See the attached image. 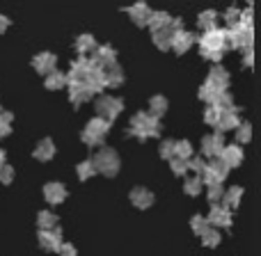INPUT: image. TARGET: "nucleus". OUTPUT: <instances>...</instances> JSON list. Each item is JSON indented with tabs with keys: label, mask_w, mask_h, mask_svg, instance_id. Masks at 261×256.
I'll return each mask as SVG.
<instances>
[{
	"label": "nucleus",
	"mask_w": 261,
	"mask_h": 256,
	"mask_svg": "<svg viewBox=\"0 0 261 256\" xmlns=\"http://www.w3.org/2000/svg\"><path fill=\"white\" fill-rule=\"evenodd\" d=\"M92 162H94V169L101 172L103 176H115L119 172V156L110 147H99V151L92 158Z\"/></svg>",
	"instance_id": "f257e3e1"
},
{
	"label": "nucleus",
	"mask_w": 261,
	"mask_h": 256,
	"mask_svg": "<svg viewBox=\"0 0 261 256\" xmlns=\"http://www.w3.org/2000/svg\"><path fill=\"white\" fill-rule=\"evenodd\" d=\"M94 110H96V117L106 119V122H113L117 115H122L124 101L115 99V96H99L94 103Z\"/></svg>",
	"instance_id": "f03ea898"
},
{
	"label": "nucleus",
	"mask_w": 261,
	"mask_h": 256,
	"mask_svg": "<svg viewBox=\"0 0 261 256\" xmlns=\"http://www.w3.org/2000/svg\"><path fill=\"white\" fill-rule=\"evenodd\" d=\"M227 174H229V167H227L220 158H213L211 162H206V167H204V172L199 174V179H202V183H206V188H208V185L222 183V181L227 179Z\"/></svg>",
	"instance_id": "7ed1b4c3"
},
{
	"label": "nucleus",
	"mask_w": 261,
	"mask_h": 256,
	"mask_svg": "<svg viewBox=\"0 0 261 256\" xmlns=\"http://www.w3.org/2000/svg\"><path fill=\"white\" fill-rule=\"evenodd\" d=\"M199 46H202V50H220V53H225V27L204 30V35L199 37Z\"/></svg>",
	"instance_id": "20e7f679"
},
{
	"label": "nucleus",
	"mask_w": 261,
	"mask_h": 256,
	"mask_svg": "<svg viewBox=\"0 0 261 256\" xmlns=\"http://www.w3.org/2000/svg\"><path fill=\"white\" fill-rule=\"evenodd\" d=\"M32 69H35L37 73H44V76H48L50 71H55V69H58V58H55L53 53H48V50H44V53H37L35 58H32Z\"/></svg>",
	"instance_id": "39448f33"
},
{
	"label": "nucleus",
	"mask_w": 261,
	"mask_h": 256,
	"mask_svg": "<svg viewBox=\"0 0 261 256\" xmlns=\"http://www.w3.org/2000/svg\"><path fill=\"white\" fill-rule=\"evenodd\" d=\"M90 71H92L90 60H87V58H78L76 62L71 64L69 73H64V76H67V85H69V82H85V78L90 76Z\"/></svg>",
	"instance_id": "423d86ee"
},
{
	"label": "nucleus",
	"mask_w": 261,
	"mask_h": 256,
	"mask_svg": "<svg viewBox=\"0 0 261 256\" xmlns=\"http://www.w3.org/2000/svg\"><path fill=\"white\" fill-rule=\"evenodd\" d=\"M208 226H231V211L220 204H213L211 213L206 215Z\"/></svg>",
	"instance_id": "0eeeda50"
},
{
	"label": "nucleus",
	"mask_w": 261,
	"mask_h": 256,
	"mask_svg": "<svg viewBox=\"0 0 261 256\" xmlns=\"http://www.w3.org/2000/svg\"><path fill=\"white\" fill-rule=\"evenodd\" d=\"M225 149V137H222V133H213V135H206V137L202 139V153L208 158H218L220 156V151Z\"/></svg>",
	"instance_id": "6e6552de"
},
{
	"label": "nucleus",
	"mask_w": 261,
	"mask_h": 256,
	"mask_svg": "<svg viewBox=\"0 0 261 256\" xmlns=\"http://www.w3.org/2000/svg\"><path fill=\"white\" fill-rule=\"evenodd\" d=\"M60 243H62V229H60V226L48 229V231H39L41 249H46V252H58Z\"/></svg>",
	"instance_id": "1a4fd4ad"
},
{
	"label": "nucleus",
	"mask_w": 261,
	"mask_h": 256,
	"mask_svg": "<svg viewBox=\"0 0 261 256\" xmlns=\"http://www.w3.org/2000/svg\"><path fill=\"white\" fill-rule=\"evenodd\" d=\"M195 44V35L188 30H179V32H172V50L176 55H184L188 53V48Z\"/></svg>",
	"instance_id": "9d476101"
},
{
	"label": "nucleus",
	"mask_w": 261,
	"mask_h": 256,
	"mask_svg": "<svg viewBox=\"0 0 261 256\" xmlns=\"http://www.w3.org/2000/svg\"><path fill=\"white\" fill-rule=\"evenodd\" d=\"M124 12L130 14V21H133L138 27H147V21H149V14H151V9H149V5L144 3V0L130 5V7H126Z\"/></svg>",
	"instance_id": "9b49d317"
},
{
	"label": "nucleus",
	"mask_w": 261,
	"mask_h": 256,
	"mask_svg": "<svg viewBox=\"0 0 261 256\" xmlns=\"http://www.w3.org/2000/svg\"><path fill=\"white\" fill-rule=\"evenodd\" d=\"M218 158H220V160L225 162L229 169H231V167H239V165H243V149H241L239 144H227V147L220 151V156H218Z\"/></svg>",
	"instance_id": "f8f14e48"
},
{
	"label": "nucleus",
	"mask_w": 261,
	"mask_h": 256,
	"mask_svg": "<svg viewBox=\"0 0 261 256\" xmlns=\"http://www.w3.org/2000/svg\"><path fill=\"white\" fill-rule=\"evenodd\" d=\"M44 199L48 204H62L67 199V188H64L60 181H50V183L44 185Z\"/></svg>",
	"instance_id": "ddd939ff"
},
{
	"label": "nucleus",
	"mask_w": 261,
	"mask_h": 256,
	"mask_svg": "<svg viewBox=\"0 0 261 256\" xmlns=\"http://www.w3.org/2000/svg\"><path fill=\"white\" fill-rule=\"evenodd\" d=\"M67 87H69V99H71L73 105H81V103H85V101H90L92 96H94L85 82H69Z\"/></svg>",
	"instance_id": "4468645a"
},
{
	"label": "nucleus",
	"mask_w": 261,
	"mask_h": 256,
	"mask_svg": "<svg viewBox=\"0 0 261 256\" xmlns=\"http://www.w3.org/2000/svg\"><path fill=\"white\" fill-rule=\"evenodd\" d=\"M130 202H133L135 208L147 211V208L153 204V192L151 190H147V188H133L130 190Z\"/></svg>",
	"instance_id": "2eb2a0df"
},
{
	"label": "nucleus",
	"mask_w": 261,
	"mask_h": 256,
	"mask_svg": "<svg viewBox=\"0 0 261 256\" xmlns=\"http://www.w3.org/2000/svg\"><path fill=\"white\" fill-rule=\"evenodd\" d=\"M103 73H106V87H119L124 82V71L117 62L103 64Z\"/></svg>",
	"instance_id": "dca6fc26"
},
{
	"label": "nucleus",
	"mask_w": 261,
	"mask_h": 256,
	"mask_svg": "<svg viewBox=\"0 0 261 256\" xmlns=\"http://www.w3.org/2000/svg\"><path fill=\"white\" fill-rule=\"evenodd\" d=\"M206 80L211 82L213 87H218L220 92H227V87H229V73H227L220 64H216V67L211 69V73H208Z\"/></svg>",
	"instance_id": "f3484780"
},
{
	"label": "nucleus",
	"mask_w": 261,
	"mask_h": 256,
	"mask_svg": "<svg viewBox=\"0 0 261 256\" xmlns=\"http://www.w3.org/2000/svg\"><path fill=\"white\" fill-rule=\"evenodd\" d=\"M32 156H35L37 160H41V162L50 160V158L55 156V144H53V139H50V137H44V139H41V142L35 147Z\"/></svg>",
	"instance_id": "a211bd4d"
},
{
	"label": "nucleus",
	"mask_w": 261,
	"mask_h": 256,
	"mask_svg": "<svg viewBox=\"0 0 261 256\" xmlns=\"http://www.w3.org/2000/svg\"><path fill=\"white\" fill-rule=\"evenodd\" d=\"M76 50L81 58H87V55H94L96 50V39L92 35H78L76 39Z\"/></svg>",
	"instance_id": "6ab92c4d"
},
{
	"label": "nucleus",
	"mask_w": 261,
	"mask_h": 256,
	"mask_svg": "<svg viewBox=\"0 0 261 256\" xmlns=\"http://www.w3.org/2000/svg\"><path fill=\"white\" fill-rule=\"evenodd\" d=\"M172 21V16L167 12H163V9H158V12H151L149 14V21H147V27H151V32L156 30H163V27H167Z\"/></svg>",
	"instance_id": "aec40b11"
},
{
	"label": "nucleus",
	"mask_w": 261,
	"mask_h": 256,
	"mask_svg": "<svg viewBox=\"0 0 261 256\" xmlns=\"http://www.w3.org/2000/svg\"><path fill=\"white\" fill-rule=\"evenodd\" d=\"M241 126V117L239 112H234V110H229V112H222L220 122H218V133H225V130H234Z\"/></svg>",
	"instance_id": "412c9836"
},
{
	"label": "nucleus",
	"mask_w": 261,
	"mask_h": 256,
	"mask_svg": "<svg viewBox=\"0 0 261 256\" xmlns=\"http://www.w3.org/2000/svg\"><path fill=\"white\" fill-rule=\"evenodd\" d=\"M85 130L103 139L106 135H108V130H110V122H106V119H101V117H94V119H90V122H87Z\"/></svg>",
	"instance_id": "4be33fe9"
},
{
	"label": "nucleus",
	"mask_w": 261,
	"mask_h": 256,
	"mask_svg": "<svg viewBox=\"0 0 261 256\" xmlns=\"http://www.w3.org/2000/svg\"><path fill=\"white\" fill-rule=\"evenodd\" d=\"M167 108H170V103H167V99L165 96H151V99H149V115H151V117H156V119H161L163 115L167 112Z\"/></svg>",
	"instance_id": "5701e85b"
},
{
	"label": "nucleus",
	"mask_w": 261,
	"mask_h": 256,
	"mask_svg": "<svg viewBox=\"0 0 261 256\" xmlns=\"http://www.w3.org/2000/svg\"><path fill=\"white\" fill-rule=\"evenodd\" d=\"M151 41H153V46H156L158 50H170L172 48V32L167 30V27L151 32Z\"/></svg>",
	"instance_id": "b1692460"
},
{
	"label": "nucleus",
	"mask_w": 261,
	"mask_h": 256,
	"mask_svg": "<svg viewBox=\"0 0 261 256\" xmlns=\"http://www.w3.org/2000/svg\"><path fill=\"white\" fill-rule=\"evenodd\" d=\"M94 58L99 60L101 64H110V62H117V50H115V46H110V44L96 46V50H94Z\"/></svg>",
	"instance_id": "393cba45"
},
{
	"label": "nucleus",
	"mask_w": 261,
	"mask_h": 256,
	"mask_svg": "<svg viewBox=\"0 0 261 256\" xmlns=\"http://www.w3.org/2000/svg\"><path fill=\"white\" fill-rule=\"evenodd\" d=\"M241 199H243V188L234 185V188H229L225 194H222V206L231 211V208H236L241 204Z\"/></svg>",
	"instance_id": "a878e982"
},
{
	"label": "nucleus",
	"mask_w": 261,
	"mask_h": 256,
	"mask_svg": "<svg viewBox=\"0 0 261 256\" xmlns=\"http://www.w3.org/2000/svg\"><path fill=\"white\" fill-rule=\"evenodd\" d=\"M218 12L216 9H204L202 14L197 16V25L202 27V30H213V27H218Z\"/></svg>",
	"instance_id": "bb28decb"
},
{
	"label": "nucleus",
	"mask_w": 261,
	"mask_h": 256,
	"mask_svg": "<svg viewBox=\"0 0 261 256\" xmlns=\"http://www.w3.org/2000/svg\"><path fill=\"white\" fill-rule=\"evenodd\" d=\"M44 85H46V90H64V87H67V76L55 69V71H50L48 76H46Z\"/></svg>",
	"instance_id": "cd10ccee"
},
{
	"label": "nucleus",
	"mask_w": 261,
	"mask_h": 256,
	"mask_svg": "<svg viewBox=\"0 0 261 256\" xmlns=\"http://www.w3.org/2000/svg\"><path fill=\"white\" fill-rule=\"evenodd\" d=\"M37 224H39V231H48L58 226V215L53 211H41L37 215Z\"/></svg>",
	"instance_id": "c85d7f7f"
},
{
	"label": "nucleus",
	"mask_w": 261,
	"mask_h": 256,
	"mask_svg": "<svg viewBox=\"0 0 261 256\" xmlns=\"http://www.w3.org/2000/svg\"><path fill=\"white\" fill-rule=\"evenodd\" d=\"M218 96H220V90H218V87H213L208 80L204 82L202 87H199V99H202L206 105H213V103H216Z\"/></svg>",
	"instance_id": "c756f323"
},
{
	"label": "nucleus",
	"mask_w": 261,
	"mask_h": 256,
	"mask_svg": "<svg viewBox=\"0 0 261 256\" xmlns=\"http://www.w3.org/2000/svg\"><path fill=\"white\" fill-rule=\"evenodd\" d=\"M202 188H204V183H202V179H199V176H188V179H186V183H184V192L190 194V197H197V194L202 192Z\"/></svg>",
	"instance_id": "7c9ffc66"
},
{
	"label": "nucleus",
	"mask_w": 261,
	"mask_h": 256,
	"mask_svg": "<svg viewBox=\"0 0 261 256\" xmlns=\"http://www.w3.org/2000/svg\"><path fill=\"white\" fill-rule=\"evenodd\" d=\"M174 158H181V160H190V158H193V144H190L188 139L174 142Z\"/></svg>",
	"instance_id": "2f4dec72"
},
{
	"label": "nucleus",
	"mask_w": 261,
	"mask_h": 256,
	"mask_svg": "<svg viewBox=\"0 0 261 256\" xmlns=\"http://www.w3.org/2000/svg\"><path fill=\"white\" fill-rule=\"evenodd\" d=\"M220 240H222L220 231H218V229H211V226H208V229L202 234L204 247H218V245H220Z\"/></svg>",
	"instance_id": "473e14b6"
},
{
	"label": "nucleus",
	"mask_w": 261,
	"mask_h": 256,
	"mask_svg": "<svg viewBox=\"0 0 261 256\" xmlns=\"http://www.w3.org/2000/svg\"><path fill=\"white\" fill-rule=\"evenodd\" d=\"M76 174H78V179H81V181L92 179V176L96 174V169H94V162H92V160H83V162H78V167H76Z\"/></svg>",
	"instance_id": "72a5a7b5"
},
{
	"label": "nucleus",
	"mask_w": 261,
	"mask_h": 256,
	"mask_svg": "<svg viewBox=\"0 0 261 256\" xmlns=\"http://www.w3.org/2000/svg\"><path fill=\"white\" fill-rule=\"evenodd\" d=\"M213 105H216L220 112H229V110L234 108V99H231L229 92H220V96L216 99V103H213Z\"/></svg>",
	"instance_id": "f704fd0d"
},
{
	"label": "nucleus",
	"mask_w": 261,
	"mask_h": 256,
	"mask_svg": "<svg viewBox=\"0 0 261 256\" xmlns=\"http://www.w3.org/2000/svg\"><path fill=\"white\" fill-rule=\"evenodd\" d=\"M236 139H239V144H248L252 139V126L248 122H241V126L236 128Z\"/></svg>",
	"instance_id": "c9c22d12"
},
{
	"label": "nucleus",
	"mask_w": 261,
	"mask_h": 256,
	"mask_svg": "<svg viewBox=\"0 0 261 256\" xmlns=\"http://www.w3.org/2000/svg\"><path fill=\"white\" fill-rule=\"evenodd\" d=\"M220 117H222V112L216 108V105H206V110H204V122H206L208 126H218Z\"/></svg>",
	"instance_id": "e433bc0d"
},
{
	"label": "nucleus",
	"mask_w": 261,
	"mask_h": 256,
	"mask_svg": "<svg viewBox=\"0 0 261 256\" xmlns=\"http://www.w3.org/2000/svg\"><path fill=\"white\" fill-rule=\"evenodd\" d=\"M239 16H241V9H239V7L225 9V14H222V18H225V25H227V27L239 25Z\"/></svg>",
	"instance_id": "4c0bfd02"
},
{
	"label": "nucleus",
	"mask_w": 261,
	"mask_h": 256,
	"mask_svg": "<svg viewBox=\"0 0 261 256\" xmlns=\"http://www.w3.org/2000/svg\"><path fill=\"white\" fill-rule=\"evenodd\" d=\"M158 153H161V158H165V160H172V158H174V139H163L161 147H158Z\"/></svg>",
	"instance_id": "58836bf2"
},
{
	"label": "nucleus",
	"mask_w": 261,
	"mask_h": 256,
	"mask_svg": "<svg viewBox=\"0 0 261 256\" xmlns=\"http://www.w3.org/2000/svg\"><path fill=\"white\" fill-rule=\"evenodd\" d=\"M190 229H193L197 236H202L204 231L208 229V222H206V217H204V215H195L193 220H190Z\"/></svg>",
	"instance_id": "ea45409f"
},
{
	"label": "nucleus",
	"mask_w": 261,
	"mask_h": 256,
	"mask_svg": "<svg viewBox=\"0 0 261 256\" xmlns=\"http://www.w3.org/2000/svg\"><path fill=\"white\" fill-rule=\"evenodd\" d=\"M222 194H225V188H222V183H218V185H208L206 197H208V202H211V204H218V202H220Z\"/></svg>",
	"instance_id": "a19ab883"
},
{
	"label": "nucleus",
	"mask_w": 261,
	"mask_h": 256,
	"mask_svg": "<svg viewBox=\"0 0 261 256\" xmlns=\"http://www.w3.org/2000/svg\"><path fill=\"white\" fill-rule=\"evenodd\" d=\"M170 167H172V172H174L176 176L188 174V165H186V160H181V158H172V160H170Z\"/></svg>",
	"instance_id": "79ce46f5"
},
{
	"label": "nucleus",
	"mask_w": 261,
	"mask_h": 256,
	"mask_svg": "<svg viewBox=\"0 0 261 256\" xmlns=\"http://www.w3.org/2000/svg\"><path fill=\"white\" fill-rule=\"evenodd\" d=\"M12 181H14V167L5 162V165L0 167V183L9 185V183H12Z\"/></svg>",
	"instance_id": "37998d69"
},
{
	"label": "nucleus",
	"mask_w": 261,
	"mask_h": 256,
	"mask_svg": "<svg viewBox=\"0 0 261 256\" xmlns=\"http://www.w3.org/2000/svg\"><path fill=\"white\" fill-rule=\"evenodd\" d=\"M81 139L87 144V147H103V139L96 137V135H92V133H87V130L81 133Z\"/></svg>",
	"instance_id": "c03bdc74"
},
{
	"label": "nucleus",
	"mask_w": 261,
	"mask_h": 256,
	"mask_svg": "<svg viewBox=\"0 0 261 256\" xmlns=\"http://www.w3.org/2000/svg\"><path fill=\"white\" fill-rule=\"evenodd\" d=\"M186 165H188V169H193L195 174H202V172H204V167H206V162H204L202 158L193 156V158H190V160H186Z\"/></svg>",
	"instance_id": "a18cd8bd"
},
{
	"label": "nucleus",
	"mask_w": 261,
	"mask_h": 256,
	"mask_svg": "<svg viewBox=\"0 0 261 256\" xmlns=\"http://www.w3.org/2000/svg\"><path fill=\"white\" fill-rule=\"evenodd\" d=\"M58 254H60V256H78L76 247H73L71 243H60V247H58Z\"/></svg>",
	"instance_id": "49530a36"
},
{
	"label": "nucleus",
	"mask_w": 261,
	"mask_h": 256,
	"mask_svg": "<svg viewBox=\"0 0 261 256\" xmlns=\"http://www.w3.org/2000/svg\"><path fill=\"white\" fill-rule=\"evenodd\" d=\"M222 55H225V53H220V50H202V58L204 60H211V62H220V60H222Z\"/></svg>",
	"instance_id": "de8ad7c7"
},
{
	"label": "nucleus",
	"mask_w": 261,
	"mask_h": 256,
	"mask_svg": "<svg viewBox=\"0 0 261 256\" xmlns=\"http://www.w3.org/2000/svg\"><path fill=\"white\" fill-rule=\"evenodd\" d=\"M243 53H245V67H248V69H252V62H254L252 48H243Z\"/></svg>",
	"instance_id": "09e8293b"
},
{
	"label": "nucleus",
	"mask_w": 261,
	"mask_h": 256,
	"mask_svg": "<svg viewBox=\"0 0 261 256\" xmlns=\"http://www.w3.org/2000/svg\"><path fill=\"white\" fill-rule=\"evenodd\" d=\"M9 25H12V21H9L5 14H0V35H5V30H7Z\"/></svg>",
	"instance_id": "8fccbe9b"
},
{
	"label": "nucleus",
	"mask_w": 261,
	"mask_h": 256,
	"mask_svg": "<svg viewBox=\"0 0 261 256\" xmlns=\"http://www.w3.org/2000/svg\"><path fill=\"white\" fill-rule=\"evenodd\" d=\"M7 135H12V124L0 122V137H7Z\"/></svg>",
	"instance_id": "3c124183"
},
{
	"label": "nucleus",
	"mask_w": 261,
	"mask_h": 256,
	"mask_svg": "<svg viewBox=\"0 0 261 256\" xmlns=\"http://www.w3.org/2000/svg\"><path fill=\"white\" fill-rule=\"evenodd\" d=\"M0 119H3L5 124H12V122H14V115H12V112H5V110H0Z\"/></svg>",
	"instance_id": "603ef678"
},
{
	"label": "nucleus",
	"mask_w": 261,
	"mask_h": 256,
	"mask_svg": "<svg viewBox=\"0 0 261 256\" xmlns=\"http://www.w3.org/2000/svg\"><path fill=\"white\" fill-rule=\"evenodd\" d=\"M3 165H5V151L0 149V167H3Z\"/></svg>",
	"instance_id": "864d4df0"
}]
</instances>
